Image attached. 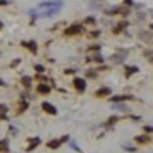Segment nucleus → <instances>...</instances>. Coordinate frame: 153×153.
<instances>
[{"mask_svg":"<svg viewBox=\"0 0 153 153\" xmlns=\"http://www.w3.org/2000/svg\"><path fill=\"white\" fill-rule=\"evenodd\" d=\"M71 147H73V148H74V150H78V151H79V148H78V145H76V143H74V142H73V143H71Z\"/></svg>","mask_w":153,"mask_h":153,"instance_id":"16","label":"nucleus"},{"mask_svg":"<svg viewBox=\"0 0 153 153\" xmlns=\"http://www.w3.org/2000/svg\"><path fill=\"white\" fill-rule=\"evenodd\" d=\"M21 81H23V84H25V86H30V82H31V78H26V76H25V78L21 79Z\"/></svg>","mask_w":153,"mask_h":153,"instance_id":"11","label":"nucleus"},{"mask_svg":"<svg viewBox=\"0 0 153 153\" xmlns=\"http://www.w3.org/2000/svg\"><path fill=\"white\" fill-rule=\"evenodd\" d=\"M151 30H153V23H151Z\"/></svg>","mask_w":153,"mask_h":153,"instance_id":"19","label":"nucleus"},{"mask_svg":"<svg viewBox=\"0 0 153 153\" xmlns=\"http://www.w3.org/2000/svg\"><path fill=\"white\" fill-rule=\"evenodd\" d=\"M107 94H110V89H99V91H97V96L99 97H104V96H107Z\"/></svg>","mask_w":153,"mask_h":153,"instance_id":"5","label":"nucleus"},{"mask_svg":"<svg viewBox=\"0 0 153 153\" xmlns=\"http://www.w3.org/2000/svg\"><path fill=\"white\" fill-rule=\"evenodd\" d=\"M79 31H81L79 25H74V26H69V28H67V33H79Z\"/></svg>","mask_w":153,"mask_h":153,"instance_id":"4","label":"nucleus"},{"mask_svg":"<svg viewBox=\"0 0 153 153\" xmlns=\"http://www.w3.org/2000/svg\"><path fill=\"white\" fill-rule=\"evenodd\" d=\"M59 145H61V140H53V142H49V143H48V147H49V148H58Z\"/></svg>","mask_w":153,"mask_h":153,"instance_id":"8","label":"nucleus"},{"mask_svg":"<svg viewBox=\"0 0 153 153\" xmlns=\"http://www.w3.org/2000/svg\"><path fill=\"white\" fill-rule=\"evenodd\" d=\"M35 69H36L38 73H43V71H44V67H43L41 64H36V66H35Z\"/></svg>","mask_w":153,"mask_h":153,"instance_id":"12","label":"nucleus"},{"mask_svg":"<svg viewBox=\"0 0 153 153\" xmlns=\"http://www.w3.org/2000/svg\"><path fill=\"white\" fill-rule=\"evenodd\" d=\"M38 92L48 94V92H49V87H48V86H44V84H40V86H38Z\"/></svg>","mask_w":153,"mask_h":153,"instance_id":"6","label":"nucleus"},{"mask_svg":"<svg viewBox=\"0 0 153 153\" xmlns=\"http://www.w3.org/2000/svg\"><path fill=\"white\" fill-rule=\"evenodd\" d=\"M125 59V55H117L115 58H112V61H114V63H122Z\"/></svg>","mask_w":153,"mask_h":153,"instance_id":"9","label":"nucleus"},{"mask_svg":"<svg viewBox=\"0 0 153 153\" xmlns=\"http://www.w3.org/2000/svg\"><path fill=\"white\" fill-rule=\"evenodd\" d=\"M145 132H148V133H153V127H145Z\"/></svg>","mask_w":153,"mask_h":153,"instance_id":"15","label":"nucleus"},{"mask_svg":"<svg viewBox=\"0 0 153 153\" xmlns=\"http://www.w3.org/2000/svg\"><path fill=\"white\" fill-rule=\"evenodd\" d=\"M3 84H5V82H3V81H2V79H0V86H3Z\"/></svg>","mask_w":153,"mask_h":153,"instance_id":"18","label":"nucleus"},{"mask_svg":"<svg viewBox=\"0 0 153 153\" xmlns=\"http://www.w3.org/2000/svg\"><path fill=\"white\" fill-rule=\"evenodd\" d=\"M125 3H127V5H132V0H125Z\"/></svg>","mask_w":153,"mask_h":153,"instance_id":"17","label":"nucleus"},{"mask_svg":"<svg viewBox=\"0 0 153 153\" xmlns=\"http://www.w3.org/2000/svg\"><path fill=\"white\" fill-rule=\"evenodd\" d=\"M61 7H63L61 2H43V3L38 5V10H43V15L49 17V15H53V13H56Z\"/></svg>","mask_w":153,"mask_h":153,"instance_id":"1","label":"nucleus"},{"mask_svg":"<svg viewBox=\"0 0 153 153\" xmlns=\"http://www.w3.org/2000/svg\"><path fill=\"white\" fill-rule=\"evenodd\" d=\"M74 87L78 89V91H81V92H82L84 89H86V82H84V79L76 78V79H74Z\"/></svg>","mask_w":153,"mask_h":153,"instance_id":"2","label":"nucleus"},{"mask_svg":"<svg viewBox=\"0 0 153 153\" xmlns=\"http://www.w3.org/2000/svg\"><path fill=\"white\" fill-rule=\"evenodd\" d=\"M41 107H43V109L46 110V112H49V114H53V115L56 114V109H55V107H53L51 104H48V102H43V104H41Z\"/></svg>","mask_w":153,"mask_h":153,"instance_id":"3","label":"nucleus"},{"mask_svg":"<svg viewBox=\"0 0 153 153\" xmlns=\"http://www.w3.org/2000/svg\"><path fill=\"white\" fill-rule=\"evenodd\" d=\"M137 142H142V143H145V142H148V138H147V137H137Z\"/></svg>","mask_w":153,"mask_h":153,"instance_id":"13","label":"nucleus"},{"mask_svg":"<svg viewBox=\"0 0 153 153\" xmlns=\"http://www.w3.org/2000/svg\"><path fill=\"white\" fill-rule=\"evenodd\" d=\"M23 44H25L26 48H30V49H31L33 53H36V44H35V41H30V43H23Z\"/></svg>","mask_w":153,"mask_h":153,"instance_id":"7","label":"nucleus"},{"mask_svg":"<svg viewBox=\"0 0 153 153\" xmlns=\"http://www.w3.org/2000/svg\"><path fill=\"white\" fill-rule=\"evenodd\" d=\"M0 150L7 151V142H2V143H0Z\"/></svg>","mask_w":153,"mask_h":153,"instance_id":"14","label":"nucleus"},{"mask_svg":"<svg viewBox=\"0 0 153 153\" xmlns=\"http://www.w3.org/2000/svg\"><path fill=\"white\" fill-rule=\"evenodd\" d=\"M127 69H128V71H127V73H125V74H127V78H128L130 74L137 73V71H138V67H137V66H132V67H127Z\"/></svg>","mask_w":153,"mask_h":153,"instance_id":"10","label":"nucleus"}]
</instances>
